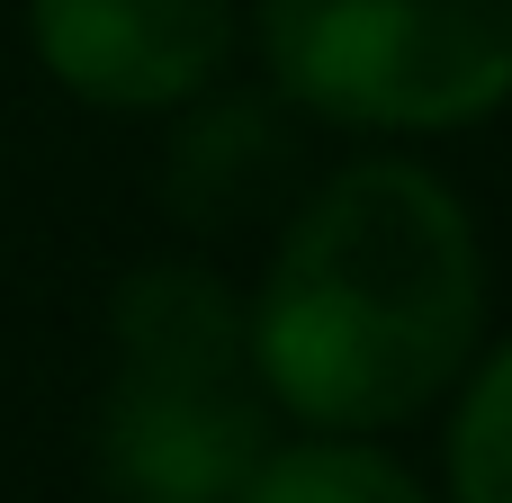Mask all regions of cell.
<instances>
[{
  "label": "cell",
  "mask_w": 512,
  "mask_h": 503,
  "mask_svg": "<svg viewBox=\"0 0 512 503\" xmlns=\"http://www.w3.org/2000/svg\"><path fill=\"white\" fill-rule=\"evenodd\" d=\"M477 306L486 261L468 207L414 162H351L297 207L243 324L270 405L324 432H378L468 369Z\"/></svg>",
  "instance_id": "obj_1"
},
{
  "label": "cell",
  "mask_w": 512,
  "mask_h": 503,
  "mask_svg": "<svg viewBox=\"0 0 512 503\" xmlns=\"http://www.w3.org/2000/svg\"><path fill=\"white\" fill-rule=\"evenodd\" d=\"M99 477L117 503H234L270 459V387L234 288L198 261H144L108 306Z\"/></svg>",
  "instance_id": "obj_2"
},
{
  "label": "cell",
  "mask_w": 512,
  "mask_h": 503,
  "mask_svg": "<svg viewBox=\"0 0 512 503\" xmlns=\"http://www.w3.org/2000/svg\"><path fill=\"white\" fill-rule=\"evenodd\" d=\"M261 54L333 126L441 135L512 99V0H261Z\"/></svg>",
  "instance_id": "obj_3"
},
{
  "label": "cell",
  "mask_w": 512,
  "mask_h": 503,
  "mask_svg": "<svg viewBox=\"0 0 512 503\" xmlns=\"http://www.w3.org/2000/svg\"><path fill=\"white\" fill-rule=\"evenodd\" d=\"M36 63L90 108L198 99L234 54V0H27Z\"/></svg>",
  "instance_id": "obj_4"
},
{
  "label": "cell",
  "mask_w": 512,
  "mask_h": 503,
  "mask_svg": "<svg viewBox=\"0 0 512 503\" xmlns=\"http://www.w3.org/2000/svg\"><path fill=\"white\" fill-rule=\"evenodd\" d=\"M288 171H297V135H288L279 99H261V90L207 99L162 144V207L189 234H225V225L270 216L288 198Z\"/></svg>",
  "instance_id": "obj_5"
},
{
  "label": "cell",
  "mask_w": 512,
  "mask_h": 503,
  "mask_svg": "<svg viewBox=\"0 0 512 503\" xmlns=\"http://www.w3.org/2000/svg\"><path fill=\"white\" fill-rule=\"evenodd\" d=\"M234 503H432V495L360 441H297V450H270Z\"/></svg>",
  "instance_id": "obj_6"
},
{
  "label": "cell",
  "mask_w": 512,
  "mask_h": 503,
  "mask_svg": "<svg viewBox=\"0 0 512 503\" xmlns=\"http://www.w3.org/2000/svg\"><path fill=\"white\" fill-rule=\"evenodd\" d=\"M450 503H512V342L459 396V423H450Z\"/></svg>",
  "instance_id": "obj_7"
}]
</instances>
